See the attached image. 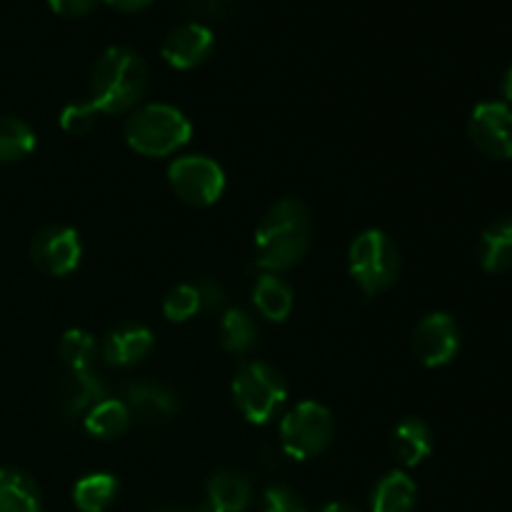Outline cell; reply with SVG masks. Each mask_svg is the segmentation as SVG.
<instances>
[{
	"instance_id": "cell-1",
	"label": "cell",
	"mask_w": 512,
	"mask_h": 512,
	"mask_svg": "<svg viewBox=\"0 0 512 512\" xmlns=\"http://www.w3.org/2000/svg\"><path fill=\"white\" fill-rule=\"evenodd\" d=\"M313 218L303 200L283 198L263 215L255 230V258L265 273H285L305 258Z\"/></svg>"
},
{
	"instance_id": "cell-2",
	"label": "cell",
	"mask_w": 512,
	"mask_h": 512,
	"mask_svg": "<svg viewBox=\"0 0 512 512\" xmlns=\"http://www.w3.org/2000/svg\"><path fill=\"white\" fill-rule=\"evenodd\" d=\"M148 90V65L135 50L108 48L90 73V103L98 113L120 115L133 110Z\"/></svg>"
},
{
	"instance_id": "cell-3",
	"label": "cell",
	"mask_w": 512,
	"mask_h": 512,
	"mask_svg": "<svg viewBox=\"0 0 512 512\" xmlns=\"http://www.w3.org/2000/svg\"><path fill=\"white\" fill-rule=\"evenodd\" d=\"M188 118L178 108L165 103L145 105L135 110L125 123V140L130 148L148 158H165L173 155L175 150L183 148L190 140Z\"/></svg>"
},
{
	"instance_id": "cell-4",
	"label": "cell",
	"mask_w": 512,
	"mask_h": 512,
	"mask_svg": "<svg viewBox=\"0 0 512 512\" xmlns=\"http://www.w3.org/2000/svg\"><path fill=\"white\" fill-rule=\"evenodd\" d=\"M348 268L365 295L393 288L400 278V250L383 230H365L348 250Z\"/></svg>"
},
{
	"instance_id": "cell-5",
	"label": "cell",
	"mask_w": 512,
	"mask_h": 512,
	"mask_svg": "<svg viewBox=\"0 0 512 512\" xmlns=\"http://www.w3.org/2000/svg\"><path fill=\"white\" fill-rule=\"evenodd\" d=\"M233 400L248 423L265 425L283 410L288 385L283 375L268 363H245L233 378Z\"/></svg>"
},
{
	"instance_id": "cell-6",
	"label": "cell",
	"mask_w": 512,
	"mask_h": 512,
	"mask_svg": "<svg viewBox=\"0 0 512 512\" xmlns=\"http://www.w3.org/2000/svg\"><path fill=\"white\" fill-rule=\"evenodd\" d=\"M333 440V418L325 405L303 400L280 423V448L288 458H318Z\"/></svg>"
},
{
	"instance_id": "cell-7",
	"label": "cell",
	"mask_w": 512,
	"mask_h": 512,
	"mask_svg": "<svg viewBox=\"0 0 512 512\" xmlns=\"http://www.w3.org/2000/svg\"><path fill=\"white\" fill-rule=\"evenodd\" d=\"M168 180L175 195L195 208L213 205L225 190L223 168L205 155H185L175 160L168 170Z\"/></svg>"
},
{
	"instance_id": "cell-8",
	"label": "cell",
	"mask_w": 512,
	"mask_h": 512,
	"mask_svg": "<svg viewBox=\"0 0 512 512\" xmlns=\"http://www.w3.org/2000/svg\"><path fill=\"white\" fill-rule=\"evenodd\" d=\"M83 255V245H80V235L68 225H48V228L38 230L30 243V260L35 268L53 278H63V275L73 273Z\"/></svg>"
},
{
	"instance_id": "cell-9",
	"label": "cell",
	"mask_w": 512,
	"mask_h": 512,
	"mask_svg": "<svg viewBox=\"0 0 512 512\" xmlns=\"http://www.w3.org/2000/svg\"><path fill=\"white\" fill-rule=\"evenodd\" d=\"M470 140L493 160L512 158V110L505 103H480L468 123Z\"/></svg>"
},
{
	"instance_id": "cell-10",
	"label": "cell",
	"mask_w": 512,
	"mask_h": 512,
	"mask_svg": "<svg viewBox=\"0 0 512 512\" xmlns=\"http://www.w3.org/2000/svg\"><path fill=\"white\" fill-rule=\"evenodd\" d=\"M413 353L428 368H440L450 363L460 348L458 323L448 313H430L415 325Z\"/></svg>"
},
{
	"instance_id": "cell-11",
	"label": "cell",
	"mask_w": 512,
	"mask_h": 512,
	"mask_svg": "<svg viewBox=\"0 0 512 512\" xmlns=\"http://www.w3.org/2000/svg\"><path fill=\"white\" fill-rule=\"evenodd\" d=\"M108 398V385L93 370H68V375L55 383L53 413L60 420L85 418L90 408Z\"/></svg>"
},
{
	"instance_id": "cell-12",
	"label": "cell",
	"mask_w": 512,
	"mask_h": 512,
	"mask_svg": "<svg viewBox=\"0 0 512 512\" xmlns=\"http://www.w3.org/2000/svg\"><path fill=\"white\" fill-rule=\"evenodd\" d=\"M213 40V30L208 25L190 20V23L178 25L165 35L160 53H163L165 63L173 65V68L190 70L205 63V58L213 50Z\"/></svg>"
},
{
	"instance_id": "cell-13",
	"label": "cell",
	"mask_w": 512,
	"mask_h": 512,
	"mask_svg": "<svg viewBox=\"0 0 512 512\" xmlns=\"http://www.w3.org/2000/svg\"><path fill=\"white\" fill-rule=\"evenodd\" d=\"M123 398L130 415L145 425H160L178 413V398L173 390L155 380H130L123 388Z\"/></svg>"
},
{
	"instance_id": "cell-14",
	"label": "cell",
	"mask_w": 512,
	"mask_h": 512,
	"mask_svg": "<svg viewBox=\"0 0 512 512\" xmlns=\"http://www.w3.org/2000/svg\"><path fill=\"white\" fill-rule=\"evenodd\" d=\"M150 348H153V333L145 325L123 323L105 335L100 353H103L105 363L130 368V365L140 363L150 353Z\"/></svg>"
},
{
	"instance_id": "cell-15",
	"label": "cell",
	"mask_w": 512,
	"mask_h": 512,
	"mask_svg": "<svg viewBox=\"0 0 512 512\" xmlns=\"http://www.w3.org/2000/svg\"><path fill=\"white\" fill-rule=\"evenodd\" d=\"M253 485L240 470H218L208 483L203 512H243L248 508Z\"/></svg>"
},
{
	"instance_id": "cell-16",
	"label": "cell",
	"mask_w": 512,
	"mask_h": 512,
	"mask_svg": "<svg viewBox=\"0 0 512 512\" xmlns=\"http://www.w3.org/2000/svg\"><path fill=\"white\" fill-rule=\"evenodd\" d=\"M390 453L400 465L415 468L433 453V433L420 418H405L390 435Z\"/></svg>"
},
{
	"instance_id": "cell-17",
	"label": "cell",
	"mask_w": 512,
	"mask_h": 512,
	"mask_svg": "<svg viewBox=\"0 0 512 512\" xmlns=\"http://www.w3.org/2000/svg\"><path fill=\"white\" fill-rule=\"evenodd\" d=\"M478 258L488 273L512 270V215H503L480 235Z\"/></svg>"
},
{
	"instance_id": "cell-18",
	"label": "cell",
	"mask_w": 512,
	"mask_h": 512,
	"mask_svg": "<svg viewBox=\"0 0 512 512\" xmlns=\"http://www.w3.org/2000/svg\"><path fill=\"white\" fill-rule=\"evenodd\" d=\"M415 503H418V488L400 470L380 478L373 490V498H370L373 512H413Z\"/></svg>"
},
{
	"instance_id": "cell-19",
	"label": "cell",
	"mask_w": 512,
	"mask_h": 512,
	"mask_svg": "<svg viewBox=\"0 0 512 512\" xmlns=\"http://www.w3.org/2000/svg\"><path fill=\"white\" fill-rule=\"evenodd\" d=\"M253 303L263 318L273 320V323H283L290 310H293V290L280 275L263 273L255 280Z\"/></svg>"
},
{
	"instance_id": "cell-20",
	"label": "cell",
	"mask_w": 512,
	"mask_h": 512,
	"mask_svg": "<svg viewBox=\"0 0 512 512\" xmlns=\"http://www.w3.org/2000/svg\"><path fill=\"white\" fill-rule=\"evenodd\" d=\"M0 512H40L38 485L15 468H0Z\"/></svg>"
},
{
	"instance_id": "cell-21",
	"label": "cell",
	"mask_w": 512,
	"mask_h": 512,
	"mask_svg": "<svg viewBox=\"0 0 512 512\" xmlns=\"http://www.w3.org/2000/svg\"><path fill=\"white\" fill-rule=\"evenodd\" d=\"M130 418H133V415H130L128 405H125L123 400L105 398L100 400L95 408L88 410V415L83 418V425L93 438L113 440L120 438V435L128 430Z\"/></svg>"
},
{
	"instance_id": "cell-22",
	"label": "cell",
	"mask_w": 512,
	"mask_h": 512,
	"mask_svg": "<svg viewBox=\"0 0 512 512\" xmlns=\"http://www.w3.org/2000/svg\"><path fill=\"white\" fill-rule=\"evenodd\" d=\"M35 148V133L13 115H0V163H18Z\"/></svg>"
},
{
	"instance_id": "cell-23",
	"label": "cell",
	"mask_w": 512,
	"mask_h": 512,
	"mask_svg": "<svg viewBox=\"0 0 512 512\" xmlns=\"http://www.w3.org/2000/svg\"><path fill=\"white\" fill-rule=\"evenodd\" d=\"M118 495V480L108 473H93L78 480L73 500L83 512H103Z\"/></svg>"
},
{
	"instance_id": "cell-24",
	"label": "cell",
	"mask_w": 512,
	"mask_h": 512,
	"mask_svg": "<svg viewBox=\"0 0 512 512\" xmlns=\"http://www.w3.org/2000/svg\"><path fill=\"white\" fill-rule=\"evenodd\" d=\"M220 340L228 353H250L258 345V325L245 310H228L220 323Z\"/></svg>"
},
{
	"instance_id": "cell-25",
	"label": "cell",
	"mask_w": 512,
	"mask_h": 512,
	"mask_svg": "<svg viewBox=\"0 0 512 512\" xmlns=\"http://www.w3.org/2000/svg\"><path fill=\"white\" fill-rule=\"evenodd\" d=\"M58 353L68 370H90L95 355H98V343H95V338L88 330L75 328L60 338Z\"/></svg>"
},
{
	"instance_id": "cell-26",
	"label": "cell",
	"mask_w": 512,
	"mask_h": 512,
	"mask_svg": "<svg viewBox=\"0 0 512 512\" xmlns=\"http://www.w3.org/2000/svg\"><path fill=\"white\" fill-rule=\"evenodd\" d=\"M163 313L165 318L173 320V323H185V320L195 318L200 310V290L198 283H180L165 295L163 300Z\"/></svg>"
},
{
	"instance_id": "cell-27",
	"label": "cell",
	"mask_w": 512,
	"mask_h": 512,
	"mask_svg": "<svg viewBox=\"0 0 512 512\" xmlns=\"http://www.w3.org/2000/svg\"><path fill=\"white\" fill-rule=\"evenodd\" d=\"M95 120H98V108H95L90 100L65 105L63 113H60V125H63L65 133H70V135L90 133L95 125Z\"/></svg>"
},
{
	"instance_id": "cell-28",
	"label": "cell",
	"mask_w": 512,
	"mask_h": 512,
	"mask_svg": "<svg viewBox=\"0 0 512 512\" xmlns=\"http://www.w3.org/2000/svg\"><path fill=\"white\" fill-rule=\"evenodd\" d=\"M185 15L198 20H225L235 10L233 0H180Z\"/></svg>"
},
{
	"instance_id": "cell-29",
	"label": "cell",
	"mask_w": 512,
	"mask_h": 512,
	"mask_svg": "<svg viewBox=\"0 0 512 512\" xmlns=\"http://www.w3.org/2000/svg\"><path fill=\"white\" fill-rule=\"evenodd\" d=\"M263 512H308V505L288 485H270L263 495Z\"/></svg>"
},
{
	"instance_id": "cell-30",
	"label": "cell",
	"mask_w": 512,
	"mask_h": 512,
	"mask_svg": "<svg viewBox=\"0 0 512 512\" xmlns=\"http://www.w3.org/2000/svg\"><path fill=\"white\" fill-rule=\"evenodd\" d=\"M200 310L203 313H213V310H220L225 303V288L218 283V280H200Z\"/></svg>"
},
{
	"instance_id": "cell-31",
	"label": "cell",
	"mask_w": 512,
	"mask_h": 512,
	"mask_svg": "<svg viewBox=\"0 0 512 512\" xmlns=\"http://www.w3.org/2000/svg\"><path fill=\"white\" fill-rule=\"evenodd\" d=\"M48 3L53 13L63 15V18H83L98 8L100 0H48Z\"/></svg>"
},
{
	"instance_id": "cell-32",
	"label": "cell",
	"mask_w": 512,
	"mask_h": 512,
	"mask_svg": "<svg viewBox=\"0 0 512 512\" xmlns=\"http://www.w3.org/2000/svg\"><path fill=\"white\" fill-rule=\"evenodd\" d=\"M108 5H113L115 10H123V13H138V10L148 8L153 0H105Z\"/></svg>"
},
{
	"instance_id": "cell-33",
	"label": "cell",
	"mask_w": 512,
	"mask_h": 512,
	"mask_svg": "<svg viewBox=\"0 0 512 512\" xmlns=\"http://www.w3.org/2000/svg\"><path fill=\"white\" fill-rule=\"evenodd\" d=\"M320 512H360V510L353 508V505H348V503H330V505H325Z\"/></svg>"
},
{
	"instance_id": "cell-34",
	"label": "cell",
	"mask_w": 512,
	"mask_h": 512,
	"mask_svg": "<svg viewBox=\"0 0 512 512\" xmlns=\"http://www.w3.org/2000/svg\"><path fill=\"white\" fill-rule=\"evenodd\" d=\"M150 512H203V508H188V505H168V508H155Z\"/></svg>"
},
{
	"instance_id": "cell-35",
	"label": "cell",
	"mask_w": 512,
	"mask_h": 512,
	"mask_svg": "<svg viewBox=\"0 0 512 512\" xmlns=\"http://www.w3.org/2000/svg\"><path fill=\"white\" fill-rule=\"evenodd\" d=\"M503 95L512 103V65H510L508 73H505V78H503Z\"/></svg>"
}]
</instances>
